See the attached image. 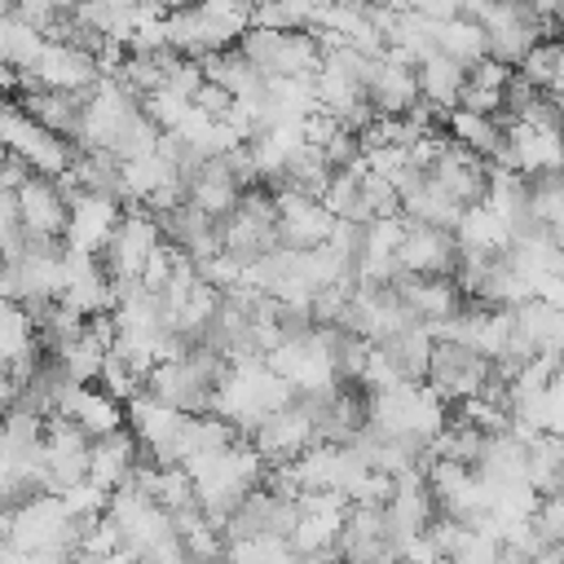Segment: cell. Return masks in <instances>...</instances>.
<instances>
[{
  "mask_svg": "<svg viewBox=\"0 0 564 564\" xmlns=\"http://www.w3.org/2000/svg\"><path fill=\"white\" fill-rule=\"evenodd\" d=\"M361 93H366V101H370V110H375L379 119H397V115H405V110L419 101L414 70L401 66V62H392L388 53H383V57H370L366 79H361Z\"/></svg>",
  "mask_w": 564,
  "mask_h": 564,
  "instance_id": "cell-13",
  "label": "cell"
},
{
  "mask_svg": "<svg viewBox=\"0 0 564 564\" xmlns=\"http://www.w3.org/2000/svg\"><path fill=\"white\" fill-rule=\"evenodd\" d=\"M106 520L115 524L119 546L132 551V555H141L150 542H159L163 533H172L167 511L154 498H145L141 489H132V485H123V489H115L106 498Z\"/></svg>",
  "mask_w": 564,
  "mask_h": 564,
  "instance_id": "cell-5",
  "label": "cell"
},
{
  "mask_svg": "<svg viewBox=\"0 0 564 564\" xmlns=\"http://www.w3.org/2000/svg\"><path fill=\"white\" fill-rule=\"evenodd\" d=\"M458 264V242L449 229L432 225H405L397 242V269L410 278H454Z\"/></svg>",
  "mask_w": 564,
  "mask_h": 564,
  "instance_id": "cell-9",
  "label": "cell"
},
{
  "mask_svg": "<svg viewBox=\"0 0 564 564\" xmlns=\"http://www.w3.org/2000/svg\"><path fill=\"white\" fill-rule=\"evenodd\" d=\"M53 419H66V423H75L88 441H101V436H110V432L123 427V405H119L115 397H106L97 383H66V392H62Z\"/></svg>",
  "mask_w": 564,
  "mask_h": 564,
  "instance_id": "cell-11",
  "label": "cell"
},
{
  "mask_svg": "<svg viewBox=\"0 0 564 564\" xmlns=\"http://www.w3.org/2000/svg\"><path fill=\"white\" fill-rule=\"evenodd\" d=\"M251 70L269 84V79H313L317 70V40L313 31H269V26H247L234 44Z\"/></svg>",
  "mask_w": 564,
  "mask_h": 564,
  "instance_id": "cell-1",
  "label": "cell"
},
{
  "mask_svg": "<svg viewBox=\"0 0 564 564\" xmlns=\"http://www.w3.org/2000/svg\"><path fill=\"white\" fill-rule=\"evenodd\" d=\"M238 194H242V185H238V176L229 172L225 154L203 159V163L185 176V203H194V207H198L203 216H212V220L229 216L234 203H238Z\"/></svg>",
  "mask_w": 564,
  "mask_h": 564,
  "instance_id": "cell-18",
  "label": "cell"
},
{
  "mask_svg": "<svg viewBox=\"0 0 564 564\" xmlns=\"http://www.w3.org/2000/svg\"><path fill=\"white\" fill-rule=\"evenodd\" d=\"M154 247H159L154 216L132 203V207L119 216V225L110 229L106 247L97 251V264H101V273H106V282H110V295L123 291V286H132V282L141 278V264L150 260Z\"/></svg>",
  "mask_w": 564,
  "mask_h": 564,
  "instance_id": "cell-2",
  "label": "cell"
},
{
  "mask_svg": "<svg viewBox=\"0 0 564 564\" xmlns=\"http://www.w3.org/2000/svg\"><path fill=\"white\" fill-rule=\"evenodd\" d=\"M154 145H159V128L141 115V106L128 115V123L115 132V141L106 145V154H115L119 163H132V159H145V154H154Z\"/></svg>",
  "mask_w": 564,
  "mask_h": 564,
  "instance_id": "cell-30",
  "label": "cell"
},
{
  "mask_svg": "<svg viewBox=\"0 0 564 564\" xmlns=\"http://www.w3.org/2000/svg\"><path fill=\"white\" fill-rule=\"evenodd\" d=\"M229 101H234V97H229L225 88H216V84H207V79H203V88L194 93V101H189V106H194V110H203L207 119H220V115L229 110Z\"/></svg>",
  "mask_w": 564,
  "mask_h": 564,
  "instance_id": "cell-36",
  "label": "cell"
},
{
  "mask_svg": "<svg viewBox=\"0 0 564 564\" xmlns=\"http://www.w3.org/2000/svg\"><path fill=\"white\" fill-rule=\"evenodd\" d=\"M533 88H542V93H555L560 97V40H538L524 57H520V66H516Z\"/></svg>",
  "mask_w": 564,
  "mask_h": 564,
  "instance_id": "cell-31",
  "label": "cell"
},
{
  "mask_svg": "<svg viewBox=\"0 0 564 564\" xmlns=\"http://www.w3.org/2000/svg\"><path fill=\"white\" fill-rule=\"evenodd\" d=\"M22 75H31L35 88H57V93H88V88L101 79L97 62H93L88 53L66 48V44H53V40H44L35 66L22 70Z\"/></svg>",
  "mask_w": 564,
  "mask_h": 564,
  "instance_id": "cell-12",
  "label": "cell"
},
{
  "mask_svg": "<svg viewBox=\"0 0 564 564\" xmlns=\"http://www.w3.org/2000/svg\"><path fill=\"white\" fill-rule=\"evenodd\" d=\"M66 181H70V189L101 194V198H115L123 207V163L106 150H75V159L66 167Z\"/></svg>",
  "mask_w": 564,
  "mask_h": 564,
  "instance_id": "cell-21",
  "label": "cell"
},
{
  "mask_svg": "<svg viewBox=\"0 0 564 564\" xmlns=\"http://www.w3.org/2000/svg\"><path fill=\"white\" fill-rule=\"evenodd\" d=\"M198 70H203V79H207V84L225 88L234 101H251V97H260V93H264V79L251 70V62H247L234 44H229V48L207 53V57L198 62Z\"/></svg>",
  "mask_w": 564,
  "mask_h": 564,
  "instance_id": "cell-23",
  "label": "cell"
},
{
  "mask_svg": "<svg viewBox=\"0 0 564 564\" xmlns=\"http://www.w3.org/2000/svg\"><path fill=\"white\" fill-rule=\"evenodd\" d=\"M507 75H511V66H502V62H494V57H480L476 66H467V84H471V88H485V93H498V97H502Z\"/></svg>",
  "mask_w": 564,
  "mask_h": 564,
  "instance_id": "cell-35",
  "label": "cell"
},
{
  "mask_svg": "<svg viewBox=\"0 0 564 564\" xmlns=\"http://www.w3.org/2000/svg\"><path fill=\"white\" fill-rule=\"evenodd\" d=\"M31 348H35V335H31V322H26L22 304L0 300V361H13Z\"/></svg>",
  "mask_w": 564,
  "mask_h": 564,
  "instance_id": "cell-32",
  "label": "cell"
},
{
  "mask_svg": "<svg viewBox=\"0 0 564 564\" xmlns=\"http://www.w3.org/2000/svg\"><path fill=\"white\" fill-rule=\"evenodd\" d=\"M524 480L538 498L560 494V480H564V441L560 436H551V432L524 436Z\"/></svg>",
  "mask_w": 564,
  "mask_h": 564,
  "instance_id": "cell-25",
  "label": "cell"
},
{
  "mask_svg": "<svg viewBox=\"0 0 564 564\" xmlns=\"http://www.w3.org/2000/svg\"><path fill=\"white\" fill-rule=\"evenodd\" d=\"M423 176H427V185H432V189H441L449 203L471 207V203H480V198H485L489 163H485V159H476L471 150H463V145H454V141L445 137V145L427 159Z\"/></svg>",
  "mask_w": 564,
  "mask_h": 564,
  "instance_id": "cell-6",
  "label": "cell"
},
{
  "mask_svg": "<svg viewBox=\"0 0 564 564\" xmlns=\"http://www.w3.org/2000/svg\"><path fill=\"white\" fill-rule=\"evenodd\" d=\"M344 511H348V502L339 494H300V511H295V524L286 538L291 551L335 560V538L344 529Z\"/></svg>",
  "mask_w": 564,
  "mask_h": 564,
  "instance_id": "cell-7",
  "label": "cell"
},
{
  "mask_svg": "<svg viewBox=\"0 0 564 564\" xmlns=\"http://www.w3.org/2000/svg\"><path fill=\"white\" fill-rule=\"evenodd\" d=\"M84 97H88V93L22 88L13 101H18V110H22L31 123H40L44 132H53V137H62V141H75V132H79V115H84Z\"/></svg>",
  "mask_w": 564,
  "mask_h": 564,
  "instance_id": "cell-17",
  "label": "cell"
},
{
  "mask_svg": "<svg viewBox=\"0 0 564 564\" xmlns=\"http://www.w3.org/2000/svg\"><path fill=\"white\" fill-rule=\"evenodd\" d=\"M13 93H18V70L0 57V97H13Z\"/></svg>",
  "mask_w": 564,
  "mask_h": 564,
  "instance_id": "cell-38",
  "label": "cell"
},
{
  "mask_svg": "<svg viewBox=\"0 0 564 564\" xmlns=\"http://www.w3.org/2000/svg\"><path fill=\"white\" fill-rule=\"evenodd\" d=\"M463 79L467 70L458 62H449L445 53H427L419 66H414V84H419V101H427L436 115H449L458 106V93H463Z\"/></svg>",
  "mask_w": 564,
  "mask_h": 564,
  "instance_id": "cell-22",
  "label": "cell"
},
{
  "mask_svg": "<svg viewBox=\"0 0 564 564\" xmlns=\"http://www.w3.org/2000/svg\"><path fill=\"white\" fill-rule=\"evenodd\" d=\"M436 53H445L449 62H458L463 70L476 66L485 57V31L476 22H463V18H445L436 26Z\"/></svg>",
  "mask_w": 564,
  "mask_h": 564,
  "instance_id": "cell-27",
  "label": "cell"
},
{
  "mask_svg": "<svg viewBox=\"0 0 564 564\" xmlns=\"http://www.w3.org/2000/svg\"><path fill=\"white\" fill-rule=\"evenodd\" d=\"M392 291L401 295L405 313L419 322V326H436L445 317H454L463 308V291L454 286V278H410V273H397L392 278Z\"/></svg>",
  "mask_w": 564,
  "mask_h": 564,
  "instance_id": "cell-14",
  "label": "cell"
},
{
  "mask_svg": "<svg viewBox=\"0 0 564 564\" xmlns=\"http://www.w3.org/2000/svg\"><path fill=\"white\" fill-rule=\"evenodd\" d=\"M18 216L26 234H44V238H62L66 229V189L53 176H26L18 189Z\"/></svg>",
  "mask_w": 564,
  "mask_h": 564,
  "instance_id": "cell-16",
  "label": "cell"
},
{
  "mask_svg": "<svg viewBox=\"0 0 564 564\" xmlns=\"http://www.w3.org/2000/svg\"><path fill=\"white\" fill-rule=\"evenodd\" d=\"M247 445L260 454V463H264V467H286L291 458H300V454L313 445L308 414H304V410L291 401V405H282V410L264 414V419L251 427Z\"/></svg>",
  "mask_w": 564,
  "mask_h": 564,
  "instance_id": "cell-8",
  "label": "cell"
},
{
  "mask_svg": "<svg viewBox=\"0 0 564 564\" xmlns=\"http://www.w3.org/2000/svg\"><path fill=\"white\" fill-rule=\"evenodd\" d=\"M40 48H44V35H40L35 26L18 22L13 13L0 18V57H4L13 70H31L35 57H40Z\"/></svg>",
  "mask_w": 564,
  "mask_h": 564,
  "instance_id": "cell-29",
  "label": "cell"
},
{
  "mask_svg": "<svg viewBox=\"0 0 564 564\" xmlns=\"http://www.w3.org/2000/svg\"><path fill=\"white\" fill-rule=\"evenodd\" d=\"M88 436L66 423V419H44V441H40V489L44 494H66L88 476Z\"/></svg>",
  "mask_w": 564,
  "mask_h": 564,
  "instance_id": "cell-3",
  "label": "cell"
},
{
  "mask_svg": "<svg viewBox=\"0 0 564 564\" xmlns=\"http://www.w3.org/2000/svg\"><path fill=\"white\" fill-rule=\"evenodd\" d=\"M441 128H445V137H449L454 145L471 150V154H476V159H485V163H494V159H498V150H502V141H507V128H502V119H498V115L449 110V115L441 119Z\"/></svg>",
  "mask_w": 564,
  "mask_h": 564,
  "instance_id": "cell-20",
  "label": "cell"
},
{
  "mask_svg": "<svg viewBox=\"0 0 564 564\" xmlns=\"http://www.w3.org/2000/svg\"><path fill=\"white\" fill-rule=\"evenodd\" d=\"M524 194H529V216H533V225L560 229V220H564V181H560V172L524 176Z\"/></svg>",
  "mask_w": 564,
  "mask_h": 564,
  "instance_id": "cell-28",
  "label": "cell"
},
{
  "mask_svg": "<svg viewBox=\"0 0 564 564\" xmlns=\"http://www.w3.org/2000/svg\"><path fill=\"white\" fill-rule=\"evenodd\" d=\"M454 242H458V251H507L511 229L485 203H471V207H463V216L454 225Z\"/></svg>",
  "mask_w": 564,
  "mask_h": 564,
  "instance_id": "cell-26",
  "label": "cell"
},
{
  "mask_svg": "<svg viewBox=\"0 0 564 564\" xmlns=\"http://www.w3.org/2000/svg\"><path fill=\"white\" fill-rule=\"evenodd\" d=\"M529 529L538 533V542H564V498L560 494L538 498L529 511Z\"/></svg>",
  "mask_w": 564,
  "mask_h": 564,
  "instance_id": "cell-33",
  "label": "cell"
},
{
  "mask_svg": "<svg viewBox=\"0 0 564 564\" xmlns=\"http://www.w3.org/2000/svg\"><path fill=\"white\" fill-rule=\"evenodd\" d=\"M203 88V70H198V62H176L172 70H167V79H163V93H172V97H181V101H194V93Z\"/></svg>",
  "mask_w": 564,
  "mask_h": 564,
  "instance_id": "cell-34",
  "label": "cell"
},
{
  "mask_svg": "<svg viewBox=\"0 0 564 564\" xmlns=\"http://www.w3.org/2000/svg\"><path fill=\"white\" fill-rule=\"evenodd\" d=\"M123 207L115 198H101V194H84V189H70L66 194V229H62V242L70 251H88L97 256L110 238V229L119 225Z\"/></svg>",
  "mask_w": 564,
  "mask_h": 564,
  "instance_id": "cell-10",
  "label": "cell"
},
{
  "mask_svg": "<svg viewBox=\"0 0 564 564\" xmlns=\"http://www.w3.org/2000/svg\"><path fill=\"white\" fill-rule=\"evenodd\" d=\"M489 375V361L463 344H449V339H432V352H427V370H423V383L445 401V405H458L467 397L480 392Z\"/></svg>",
  "mask_w": 564,
  "mask_h": 564,
  "instance_id": "cell-4",
  "label": "cell"
},
{
  "mask_svg": "<svg viewBox=\"0 0 564 564\" xmlns=\"http://www.w3.org/2000/svg\"><path fill=\"white\" fill-rule=\"evenodd\" d=\"M141 458H145V454H141V445L132 441V432L119 427V432H110V436H101V441L88 445V476H84V480H93L101 494H115V489L128 485V476H132V467H137Z\"/></svg>",
  "mask_w": 564,
  "mask_h": 564,
  "instance_id": "cell-19",
  "label": "cell"
},
{
  "mask_svg": "<svg viewBox=\"0 0 564 564\" xmlns=\"http://www.w3.org/2000/svg\"><path fill=\"white\" fill-rule=\"evenodd\" d=\"M295 564H330V560H322V555H300Z\"/></svg>",
  "mask_w": 564,
  "mask_h": 564,
  "instance_id": "cell-40",
  "label": "cell"
},
{
  "mask_svg": "<svg viewBox=\"0 0 564 564\" xmlns=\"http://www.w3.org/2000/svg\"><path fill=\"white\" fill-rule=\"evenodd\" d=\"M273 203H278V225H273L278 247H286V251H308V247H322V242H326V234H330L335 220L322 212L317 198L273 194Z\"/></svg>",
  "mask_w": 564,
  "mask_h": 564,
  "instance_id": "cell-15",
  "label": "cell"
},
{
  "mask_svg": "<svg viewBox=\"0 0 564 564\" xmlns=\"http://www.w3.org/2000/svg\"><path fill=\"white\" fill-rule=\"evenodd\" d=\"M383 366L392 370L397 383H423V370H427V352H432V335L423 326H405L397 335H388L383 344H375Z\"/></svg>",
  "mask_w": 564,
  "mask_h": 564,
  "instance_id": "cell-24",
  "label": "cell"
},
{
  "mask_svg": "<svg viewBox=\"0 0 564 564\" xmlns=\"http://www.w3.org/2000/svg\"><path fill=\"white\" fill-rule=\"evenodd\" d=\"M357 4H361V9H401L397 0H357Z\"/></svg>",
  "mask_w": 564,
  "mask_h": 564,
  "instance_id": "cell-39",
  "label": "cell"
},
{
  "mask_svg": "<svg viewBox=\"0 0 564 564\" xmlns=\"http://www.w3.org/2000/svg\"><path fill=\"white\" fill-rule=\"evenodd\" d=\"M401 9H414V13H423V18H432V22H445V18H454V4L458 0H397Z\"/></svg>",
  "mask_w": 564,
  "mask_h": 564,
  "instance_id": "cell-37",
  "label": "cell"
}]
</instances>
